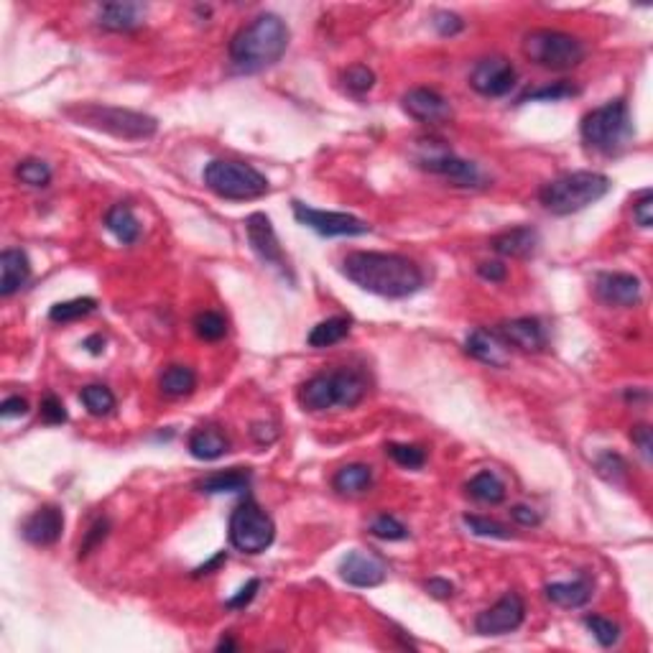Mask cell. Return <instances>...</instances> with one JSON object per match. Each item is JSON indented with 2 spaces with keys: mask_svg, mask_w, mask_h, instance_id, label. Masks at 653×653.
I'll use <instances>...</instances> for the list:
<instances>
[{
  "mask_svg": "<svg viewBox=\"0 0 653 653\" xmlns=\"http://www.w3.org/2000/svg\"><path fill=\"white\" fill-rule=\"evenodd\" d=\"M342 273L367 294L383 299H408L422 291V268L398 253L355 250L342 258Z\"/></svg>",
  "mask_w": 653,
  "mask_h": 653,
  "instance_id": "obj_1",
  "label": "cell"
},
{
  "mask_svg": "<svg viewBox=\"0 0 653 653\" xmlns=\"http://www.w3.org/2000/svg\"><path fill=\"white\" fill-rule=\"evenodd\" d=\"M294 218L299 225L309 228L322 238H357V235H367L373 230L365 219L347 215V212H326V210H317L304 202H294Z\"/></svg>",
  "mask_w": 653,
  "mask_h": 653,
  "instance_id": "obj_11",
  "label": "cell"
},
{
  "mask_svg": "<svg viewBox=\"0 0 653 653\" xmlns=\"http://www.w3.org/2000/svg\"><path fill=\"white\" fill-rule=\"evenodd\" d=\"M228 536H230L232 549H238L240 554L256 557V554H263L273 544L276 523L253 498H245L243 503L230 513Z\"/></svg>",
  "mask_w": 653,
  "mask_h": 653,
  "instance_id": "obj_9",
  "label": "cell"
},
{
  "mask_svg": "<svg viewBox=\"0 0 653 653\" xmlns=\"http://www.w3.org/2000/svg\"><path fill=\"white\" fill-rule=\"evenodd\" d=\"M492 250L503 258H516V260H526L536 256L539 245H541V238H539V230L531 228V225H523V228H513V230H505L501 235H495L492 240Z\"/></svg>",
  "mask_w": 653,
  "mask_h": 653,
  "instance_id": "obj_20",
  "label": "cell"
},
{
  "mask_svg": "<svg viewBox=\"0 0 653 653\" xmlns=\"http://www.w3.org/2000/svg\"><path fill=\"white\" fill-rule=\"evenodd\" d=\"M426 592L436 599H447L454 595V585H452L449 580H442V577H432V580L426 582Z\"/></svg>",
  "mask_w": 653,
  "mask_h": 653,
  "instance_id": "obj_51",
  "label": "cell"
},
{
  "mask_svg": "<svg viewBox=\"0 0 653 653\" xmlns=\"http://www.w3.org/2000/svg\"><path fill=\"white\" fill-rule=\"evenodd\" d=\"M516 84V67L505 56L480 59L470 72V87L482 97H503Z\"/></svg>",
  "mask_w": 653,
  "mask_h": 653,
  "instance_id": "obj_14",
  "label": "cell"
},
{
  "mask_svg": "<svg viewBox=\"0 0 653 653\" xmlns=\"http://www.w3.org/2000/svg\"><path fill=\"white\" fill-rule=\"evenodd\" d=\"M367 394V383L355 370H332L319 373L307 383H301L297 391V401L309 414H322L332 408L357 406Z\"/></svg>",
  "mask_w": 653,
  "mask_h": 653,
  "instance_id": "obj_4",
  "label": "cell"
},
{
  "mask_svg": "<svg viewBox=\"0 0 653 653\" xmlns=\"http://www.w3.org/2000/svg\"><path fill=\"white\" fill-rule=\"evenodd\" d=\"M350 326H353L350 317H329V319L314 326L307 342H309V347H317V350L319 347H332V345H337V342H342L350 335Z\"/></svg>",
  "mask_w": 653,
  "mask_h": 653,
  "instance_id": "obj_30",
  "label": "cell"
},
{
  "mask_svg": "<svg viewBox=\"0 0 653 653\" xmlns=\"http://www.w3.org/2000/svg\"><path fill=\"white\" fill-rule=\"evenodd\" d=\"M80 398L93 416H108L115 408V395L108 385H87V388H82Z\"/></svg>",
  "mask_w": 653,
  "mask_h": 653,
  "instance_id": "obj_33",
  "label": "cell"
},
{
  "mask_svg": "<svg viewBox=\"0 0 653 653\" xmlns=\"http://www.w3.org/2000/svg\"><path fill=\"white\" fill-rule=\"evenodd\" d=\"M610 191V179L599 171H571L546 181L539 190V202L544 204L551 215H574L582 212L590 204L599 202Z\"/></svg>",
  "mask_w": 653,
  "mask_h": 653,
  "instance_id": "obj_3",
  "label": "cell"
},
{
  "mask_svg": "<svg viewBox=\"0 0 653 653\" xmlns=\"http://www.w3.org/2000/svg\"><path fill=\"white\" fill-rule=\"evenodd\" d=\"M630 439H633V444H636L640 454H643V460H646V463H651V447H653L651 429H648L646 424H638V426L630 432Z\"/></svg>",
  "mask_w": 653,
  "mask_h": 653,
  "instance_id": "obj_48",
  "label": "cell"
},
{
  "mask_svg": "<svg viewBox=\"0 0 653 653\" xmlns=\"http://www.w3.org/2000/svg\"><path fill=\"white\" fill-rule=\"evenodd\" d=\"M595 294L608 307L630 309L643 299V284L633 273H599L595 278Z\"/></svg>",
  "mask_w": 653,
  "mask_h": 653,
  "instance_id": "obj_15",
  "label": "cell"
},
{
  "mask_svg": "<svg viewBox=\"0 0 653 653\" xmlns=\"http://www.w3.org/2000/svg\"><path fill=\"white\" fill-rule=\"evenodd\" d=\"M258 587H260L258 580H250L248 585L240 587V592H238L235 598H230L228 602H225V605H228V610H243L245 605H250L253 598H256V592H258Z\"/></svg>",
  "mask_w": 653,
  "mask_h": 653,
  "instance_id": "obj_47",
  "label": "cell"
},
{
  "mask_svg": "<svg viewBox=\"0 0 653 653\" xmlns=\"http://www.w3.org/2000/svg\"><path fill=\"white\" fill-rule=\"evenodd\" d=\"M15 177L28 187H49L52 181V166L41 159H26L15 166Z\"/></svg>",
  "mask_w": 653,
  "mask_h": 653,
  "instance_id": "obj_35",
  "label": "cell"
},
{
  "mask_svg": "<svg viewBox=\"0 0 653 653\" xmlns=\"http://www.w3.org/2000/svg\"><path fill=\"white\" fill-rule=\"evenodd\" d=\"M585 626L587 630L595 636V640H598L602 648H610V646H615L618 638H620V628H618V623H612L610 618H602V615H587Z\"/></svg>",
  "mask_w": 653,
  "mask_h": 653,
  "instance_id": "obj_37",
  "label": "cell"
},
{
  "mask_svg": "<svg viewBox=\"0 0 653 653\" xmlns=\"http://www.w3.org/2000/svg\"><path fill=\"white\" fill-rule=\"evenodd\" d=\"M401 105L406 110L408 118L426 125H439L452 118V105L444 95H439L436 90L429 87H414L406 95L401 97Z\"/></svg>",
  "mask_w": 653,
  "mask_h": 653,
  "instance_id": "obj_17",
  "label": "cell"
},
{
  "mask_svg": "<svg viewBox=\"0 0 653 653\" xmlns=\"http://www.w3.org/2000/svg\"><path fill=\"white\" fill-rule=\"evenodd\" d=\"M28 414V401L21 395H11L0 404V416L3 419H15V416H26Z\"/></svg>",
  "mask_w": 653,
  "mask_h": 653,
  "instance_id": "obj_49",
  "label": "cell"
},
{
  "mask_svg": "<svg viewBox=\"0 0 653 653\" xmlns=\"http://www.w3.org/2000/svg\"><path fill=\"white\" fill-rule=\"evenodd\" d=\"M370 533L375 539H383V541H404V539H408L406 526L395 516H388V513H383V516H378L370 523Z\"/></svg>",
  "mask_w": 653,
  "mask_h": 653,
  "instance_id": "obj_38",
  "label": "cell"
},
{
  "mask_svg": "<svg viewBox=\"0 0 653 653\" xmlns=\"http://www.w3.org/2000/svg\"><path fill=\"white\" fill-rule=\"evenodd\" d=\"M67 115L74 118L80 125L102 131V133L121 138V141H146L159 131L156 118H151L146 112H138V110L115 108V105L84 102V105L67 108Z\"/></svg>",
  "mask_w": 653,
  "mask_h": 653,
  "instance_id": "obj_5",
  "label": "cell"
},
{
  "mask_svg": "<svg viewBox=\"0 0 653 653\" xmlns=\"http://www.w3.org/2000/svg\"><path fill=\"white\" fill-rule=\"evenodd\" d=\"M464 350L490 367H505L511 363V353L503 337L488 329H473L464 340Z\"/></svg>",
  "mask_w": 653,
  "mask_h": 653,
  "instance_id": "obj_21",
  "label": "cell"
},
{
  "mask_svg": "<svg viewBox=\"0 0 653 653\" xmlns=\"http://www.w3.org/2000/svg\"><path fill=\"white\" fill-rule=\"evenodd\" d=\"M464 526L473 531L475 536H485V539H511V531L505 529L503 523L492 521L485 516H464Z\"/></svg>",
  "mask_w": 653,
  "mask_h": 653,
  "instance_id": "obj_40",
  "label": "cell"
},
{
  "mask_svg": "<svg viewBox=\"0 0 653 653\" xmlns=\"http://www.w3.org/2000/svg\"><path fill=\"white\" fill-rule=\"evenodd\" d=\"M39 416L44 424H52V426H56V424L67 422V408H64V404H62V401H59L54 394H49V395H44V401H41Z\"/></svg>",
  "mask_w": 653,
  "mask_h": 653,
  "instance_id": "obj_42",
  "label": "cell"
},
{
  "mask_svg": "<svg viewBox=\"0 0 653 653\" xmlns=\"http://www.w3.org/2000/svg\"><path fill=\"white\" fill-rule=\"evenodd\" d=\"M340 577L353 587H378L388 577V564L378 554L355 549L342 557Z\"/></svg>",
  "mask_w": 653,
  "mask_h": 653,
  "instance_id": "obj_16",
  "label": "cell"
},
{
  "mask_svg": "<svg viewBox=\"0 0 653 653\" xmlns=\"http://www.w3.org/2000/svg\"><path fill=\"white\" fill-rule=\"evenodd\" d=\"M523 56L531 64L549 72H570L585 62L587 49L571 34L554 28H533L523 36Z\"/></svg>",
  "mask_w": 653,
  "mask_h": 653,
  "instance_id": "obj_7",
  "label": "cell"
},
{
  "mask_svg": "<svg viewBox=\"0 0 653 653\" xmlns=\"http://www.w3.org/2000/svg\"><path fill=\"white\" fill-rule=\"evenodd\" d=\"M31 278V260L21 248H5L0 253V297H14Z\"/></svg>",
  "mask_w": 653,
  "mask_h": 653,
  "instance_id": "obj_23",
  "label": "cell"
},
{
  "mask_svg": "<svg viewBox=\"0 0 653 653\" xmlns=\"http://www.w3.org/2000/svg\"><path fill=\"white\" fill-rule=\"evenodd\" d=\"M222 561H225V551H219L218 557L210 559V561H207V564H202V567H197V570H194V577H204V574H212V570H218Z\"/></svg>",
  "mask_w": 653,
  "mask_h": 653,
  "instance_id": "obj_54",
  "label": "cell"
},
{
  "mask_svg": "<svg viewBox=\"0 0 653 653\" xmlns=\"http://www.w3.org/2000/svg\"><path fill=\"white\" fill-rule=\"evenodd\" d=\"M250 434H253V439L258 442L260 447H268V444L276 442L278 432H276V426H273V424H253Z\"/></svg>",
  "mask_w": 653,
  "mask_h": 653,
  "instance_id": "obj_52",
  "label": "cell"
},
{
  "mask_svg": "<svg viewBox=\"0 0 653 653\" xmlns=\"http://www.w3.org/2000/svg\"><path fill=\"white\" fill-rule=\"evenodd\" d=\"M523 618H526V602H523V598L518 592H505L492 608L477 615L475 630L477 636H488V638L508 636V633H513V630L521 628Z\"/></svg>",
  "mask_w": 653,
  "mask_h": 653,
  "instance_id": "obj_13",
  "label": "cell"
},
{
  "mask_svg": "<svg viewBox=\"0 0 653 653\" xmlns=\"http://www.w3.org/2000/svg\"><path fill=\"white\" fill-rule=\"evenodd\" d=\"M342 82L355 95H365L367 90H373V84H375V74H373V69L355 64V67H350L342 74Z\"/></svg>",
  "mask_w": 653,
  "mask_h": 653,
  "instance_id": "obj_41",
  "label": "cell"
},
{
  "mask_svg": "<svg viewBox=\"0 0 653 653\" xmlns=\"http://www.w3.org/2000/svg\"><path fill=\"white\" fill-rule=\"evenodd\" d=\"M291 31L276 14H263L243 26L230 41V62L240 74H258L273 67L288 49Z\"/></svg>",
  "mask_w": 653,
  "mask_h": 653,
  "instance_id": "obj_2",
  "label": "cell"
},
{
  "mask_svg": "<svg viewBox=\"0 0 653 653\" xmlns=\"http://www.w3.org/2000/svg\"><path fill=\"white\" fill-rule=\"evenodd\" d=\"M108 531H110L108 518H100V521H95V523L90 526V531L84 533V541L80 544V557H87V554H90V551H93V549H95L100 541H105Z\"/></svg>",
  "mask_w": 653,
  "mask_h": 653,
  "instance_id": "obj_43",
  "label": "cell"
},
{
  "mask_svg": "<svg viewBox=\"0 0 653 653\" xmlns=\"http://www.w3.org/2000/svg\"><path fill=\"white\" fill-rule=\"evenodd\" d=\"M416 163L432 174L444 177L454 187H463V190H480V187L488 184V179L480 171L477 163L464 161L444 146H424V153L416 156Z\"/></svg>",
  "mask_w": 653,
  "mask_h": 653,
  "instance_id": "obj_10",
  "label": "cell"
},
{
  "mask_svg": "<svg viewBox=\"0 0 653 653\" xmlns=\"http://www.w3.org/2000/svg\"><path fill=\"white\" fill-rule=\"evenodd\" d=\"M245 232H248L250 250L258 256L260 263L276 268V271L294 284V273H291V266H288V260L284 256V248L278 243V235L273 230L271 218L263 215V212H253L250 218L245 219Z\"/></svg>",
  "mask_w": 653,
  "mask_h": 653,
  "instance_id": "obj_12",
  "label": "cell"
},
{
  "mask_svg": "<svg viewBox=\"0 0 653 653\" xmlns=\"http://www.w3.org/2000/svg\"><path fill=\"white\" fill-rule=\"evenodd\" d=\"M197 488H200V492H207V495L243 492V490L250 488V473L240 470V467H232V470H225V473H212V475L202 477L197 482Z\"/></svg>",
  "mask_w": 653,
  "mask_h": 653,
  "instance_id": "obj_27",
  "label": "cell"
},
{
  "mask_svg": "<svg viewBox=\"0 0 653 653\" xmlns=\"http://www.w3.org/2000/svg\"><path fill=\"white\" fill-rule=\"evenodd\" d=\"M194 332L204 342H218L228 335V319L219 312H202L194 317Z\"/></svg>",
  "mask_w": 653,
  "mask_h": 653,
  "instance_id": "obj_34",
  "label": "cell"
},
{
  "mask_svg": "<svg viewBox=\"0 0 653 653\" xmlns=\"http://www.w3.org/2000/svg\"><path fill=\"white\" fill-rule=\"evenodd\" d=\"M97 309V301L90 299V297H80V299H69V301H59L49 309V319L56 322V325H67V322H77L82 317L93 314Z\"/></svg>",
  "mask_w": 653,
  "mask_h": 653,
  "instance_id": "obj_32",
  "label": "cell"
},
{
  "mask_svg": "<svg viewBox=\"0 0 653 653\" xmlns=\"http://www.w3.org/2000/svg\"><path fill=\"white\" fill-rule=\"evenodd\" d=\"M385 454L394 460L395 464H401L404 470H422L426 464V452L416 444H385Z\"/></svg>",
  "mask_w": 653,
  "mask_h": 653,
  "instance_id": "obj_36",
  "label": "cell"
},
{
  "mask_svg": "<svg viewBox=\"0 0 653 653\" xmlns=\"http://www.w3.org/2000/svg\"><path fill=\"white\" fill-rule=\"evenodd\" d=\"M498 335L503 337L505 345H513L518 350L523 353H541L546 350V329L539 319L533 317H518V319H511V322H503Z\"/></svg>",
  "mask_w": 653,
  "mask_h": 653,
  "instance_id": "obj_19",
  "label": "cell"
},
{
  "mask_svg": "<svg viewBox=\"0 0 653 653\" xmlns=\"http://www.w3.org/2000/svg\"><path fill=\"white\" fill-rule=\"evenodd\" d=\"M64 531V513L56 505H41L24 521V539L31 546H52L62 539Z\"/></svg>",
  "mask_w": 653,
  "mask_h": 653,
  "instance_id": "obj_18",
  "label": "cell"
},
{
  "mask_svg": "<svg viewBox=\"0 0 653 653\" xmlns=\"http://www.w3.org/2000/svg\"><path fill=\"white\" fill-rule=\"evenodd\" d=\"M228 449H230V442L219 432V426H197L190 434V454L194 460L212 463V460H219L222 454H228Z\"/></svg>",
  "mask_w": 653,
  "mask_h": 653,
  "instance_id": "obj_24",
  "label": "cell"
},
{
  "mask_svg": "<svg viewBox=\"0 0 653 653\" xmlns=\"http://www.w3.org/2000/svg\"><path fill=\"white\" fill-rule=\"evenodd\" d=\"M434 28L439 36H457L464 28V21L457 14H449V11H439L434 14Z\"/></svg>",
  "mask_w": 653,
  "mask_h": 653,
  "instance_id": "obj_45",
  "label": "cell"
},
{
  "mask_svg": "<svg viewBox=\"0 0 653 653\" xmlns=\"http://www.w3.org/2000/svg\"><path fill=\"white\" fill-rule=\"evenodd\" d=\"M582 141L592 151H599L605 156H612L628 146L633 138V121L626 100H610L599 108L590 110L580 122Z\"/></svg>",
  "mask_w": 653,
  "mask_h": 653,
  "instance_id": "obj_6",
  "label": "cell"
},
{
  "mask_svg": "<svg viewBox=\"0 0 653 653\" xmlns=\"http://www.w3.org/2000/svg\"><path fill=\"white\" fill-rule=\"evenodd\" d=\"M373 485V470L367 464H345L332 477V488L342 495H360Z\"/></svg>",
  "mask_w": 653,
  "mask_h": 653,
  "instance_id": "obj_28",
  "label": "cell"
},
{
  "mask_svg": "<svg viewBox=\"0 0 653 653\" xmlns=\"http://www.w3.org/2000/svg\"><path fill=\"white\" fill-rule=\"evenodd\" d=\"M204 184L212 194L230 202H245V200H258L268 194V179L253 169L250 163L243 161H210L204 166Z\"/></svg>",
  "mask_w": 653,
  "mask_h": 653,
  "instance_id": "obj_8",
  "label": "cell"
},
{
  "mask_svg": "<svg viewBox=\"0 0 653 653\" xmlns=\"http://www.w3.org/2000/svg\"><path fill=\"white\" fill-rule=\"evenodd\" d=\"M82 347L90 355H102L105 353V337L102 335H93V337H87V340L82 342Z\"/></svg>",
  "mask_w": 653,
  "mask_h": 653,
  "instance_id": "obj_53",
  "label": "cell"
},
{
  "mask_svg": "<svg viewBox=\"0 0 653 653\" xmlns=\"http://www.w3.org/2000/svg\"><path fill=\"white\" fill-rule=\"evenodd\" d=\"M218 648L219 651H225V648H235V643H232V640H222Z\"/></svg>",
  "mask_w": 653,
  "mask_h": 653,
  "instance_id": "obj_55",
  "label": "cell"
},
{
  "mask_svg": "<svg viewBox=\"0 0 653 653\" xmlns=\"http://www.w3.org/2000/svg\"><path fill=\"white\" fill-rule=\"evenodd\" d=\"M163 395L169 398H184V395L194 394L197 388V373L190 365H171L166 367L161 373V381H159Z\"/></svg>",
  "mask_w": 653,
  "mask_h": 653,
  "instance_id": "obj_29",
  "label": "cell"
},
{
  "mask_svg": "<svg viewBox=\"0 0 653 653\" xmlns=\"http://www.w3.org/2000/svg\"><path fill=\"white\" fill-rule=\"evenodd\" d=\"M467 492H470V498H475L480 503L485 505H498L505 501V485L501 477L495 475V473H477L470 482H467Z\"/></svg>",
  "mask_w": 653,
  "mask_h": 653,
  "instance_id": "obj_31",
  "label": "cell"
},
{
  "mask_svg": "<svg viewBox=\"0 0 653 653\" xmlns=\"http://www.w3.org/2000/svg\"><path fill=\"white\" fill-rule=\"evenodd\" d=\"M580 95V87H574L571 82H554V84H546L541 90H533L521 97V102H529V100H546V102H557V100H567V97Z\"/></svg>",
  "mask_w": 653,
  "mask_h": 653,
  "instance_id": "obj_39",
  "label": "cell"
},
{
  "mask_svg": "<svg viewBox=\"0 0 653 653\" xmlns=\"http://www.w3.org/2000/svg\"><path fill=\"white\" fill-rule=\"evenodd\" d=\"M477 276L490 281V284H503L505 278H508V268L501 260H485V263L477 266Z\"/></svg>",
  "mask_w": 653,
  "mask_h": 653,
  "instance_id": "obj_46",
  "label": "cell"
},
{
  "mask_svg": "<svg viewBox=\"0 0 653 653\" xmlns=\"http://www.w3.org/2000/svg\"><path fill=\"white\" fill-rule=\"evenodd\" d=\"M146 5L141 3H105L97 14V26L112 34H128L143 26Z\"/></svg>",
  "mask_w": 653,
  "mask_h": 653,
  "instance_id": "obj_22",
  "label": "cell"
},
{
  "mask_svg": "<svg viewBox=\"0 0 653 653\" xmlns=\"http://www.w3.org/2000/svg\"><path fill=\"white\" fill-rule=\"evenodd\" d=\"M544 592L557 608L577 610V608H585L590 598H592V580L580 577L574 582H551V585H546Z\"/></svg>",
  "mask_w": 653,
  "mask_h": 653,
  "instance_id": "obj_25",
  "label": "cell"
},
{
  "mask_svg": "<svg viewBox=\"0 0 653 653\" xmlns=\"http://www.w3.org/2000/svg\"><path fill=\"white\" fill-rule=\"evenodd\" d=\"M105 228L122 245H133L141 238V222L128 204H115L105 215Z\"/></svg>",
  "mask_w": 653,
  "mask_h": 653,
  "instance_id": "obj_26",
  "label": "cell"
},
{
  "mask_svg": "<svg viewBox=\"0 0 653 653\" xmlns=\"http://www.w3.org/2000/svg\"><path fill=\"white\" fill-rule=\"evenodd\" d=\"M633 219H636V225H640L643 230H648L653 225V194L648 190L643 191L638 200L633 202Z\"/></svg>",
  "mask_w": 653,
  "mask_h": 653,
  "instance_id": "obj_44",
  "label": "cell"
},
{
  "mask_svg": "<svg viewBox=\"0 0 653 653\" xmlns=\"http://www.w3.org/2000/svg\"><path fill=\"white\" fill-rule=\"evenodd\" d=\"M511 518H513L516 523H521V526H539V523H541V516H539L533 508H529V505H513V508H511Z\"/></svg>",
  "mask_w": 653,
  "mask_h": 653,
  "instance_id": "obj_50",
  "label": "cell"
}]
</instances>
